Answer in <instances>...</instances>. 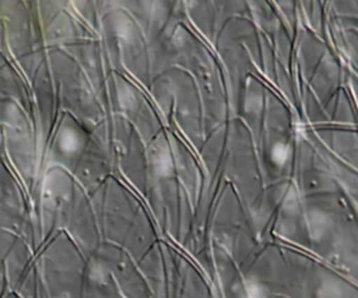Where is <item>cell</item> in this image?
<instances>
[{
    "label": "cell",
    "instance_id": "1",
    "mask_svg": "<svg viewBox=\"0 0 358 298\" xmlns=\"http://www.w3.org/2000/svg\"><path fill=\"white\" fill-rule=\"evenodd\" d=\"M42 283L50 298H81L88 264L64 234L56 235L41 256Z\"/></svg>",
    "mask_w": 358,
    "mask_h": 298
},
{
    "label": "cell",
    "instance_id": "2",
    "mask_svg": "<svg viewBox=\"0 0 358 298\" xmlns=\"http://www.w3.org/2000/svg\"><path fill=\"white\" fill-rule=\"evenodd\" d=\"M154 165H155V171L162 176H168L173 171V161H172V157L168 151L159 152L155 158Z\"/></svg>",
    "mask_w": 358,
    "mask_h": 298
},
{
    "label": "cell",
    "instance_id": "3",
    "mask_svg": "<svg viewBox=\"0 0 358 298\" xmlns=\"http://www.w3.org/2000/svg\"><path fill=\"white\" fill-rule=\"evenodd\" d=\"M270 157L275 165H282L289 157V147L282 141H277L270 150Z\"/></svg>",
    "mask_w": 358,
    "mask_h": 298
},
{
    "label": "cell",
    "instance_id": "4",
    "mask_svg": "<svg viewBox=\"0 0 358 298\" xmlns=\"http://www.w3.org/2000/svg\"><path fill=\"white\" fill-rule=\"evenodd\" d=\"M246 298H266L267 290L263 284L256 280H249L246 283Z\"/></svg>",
    "mask_w": 358,
    "mask_h": 298
},
{
    "label": "cell",
    "instance_id": "5",
    "mask_svg": "<svg viewBox=\"0 0 358 298\" xmlns=\"http://www.w3.org/2000/svg\"><path fill=\"white\" fill-rule=\"evenodd\" d=\"M320 298H340L341 292L340 288L333 284H324L319 291Z\"/></svg>",
    "mask_w": 358,
    "mask_h": 298
}]
</instances>
